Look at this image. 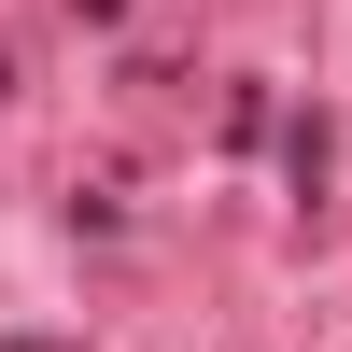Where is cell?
Here are the masks:
<instances>
[{
  "label": "cell",
  "instance_id": "7a4b0ae2",
  "mask_svg": "<svg viewBox=\"0 0 352 352\" xmlns=\"http://www.w3.org/2000/svg\"><path fill=\"white\" fill-rule=\"evenodd\" d=\"M14 352H43V338H14Z\"/></svg>",
  "mask_w": 352,
  "mask_h": 352
},
{
  "label": "cell",
  "instance_id": "6da1fadb",
  "mask_svg": "<svg viewBox=\"0 0 352 352\" xmlns=\"http://www.w3.org/2000/svg\"><path fill=\"white\" fill-rule=\"evenodd\" d=\"M0 99H14V56H0Z\"/></svg>",
  "mask_w": 352,
  "mask_h": 352
}]
</instances>
